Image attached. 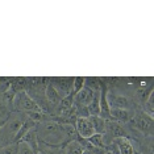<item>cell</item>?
Returning <instances> with one entry per match:
<instances>
[{
	"label": "cell",
	"instance_id": "obj_14",
	"mask_svg": "<svg viewBox=\"0 0 154 154\" xmlns=\"http://www.w3.org/2000/svg\"><path fill=\"white\" fill-rule=\"evenodd\" d=\"M17 154H36V152L28 142L21 141L17 145Z\"/></svg>",
	"mask_w": 154,
	"mask_h": 154
},
{
	"label": "cell",
	"instance_id": "obj_2",
	"mask_svg": "<svg viewBox=\"0 0 154 154\" xmlns=\"http://www.w3.org/2000/svg\"><path fill=\"white\" fill-rule=\"evenodd\" d=\"M17 107L26 112H40L38 104L25 92H20L17 95Z\"/></svg>",
	"mask_w": 154,
	"mask_h": 154
},
{
	"label": "cell",
	"instance_id": "obj_13",
	"mask_svg": "<svg viewBox=\"0 0 154 154\" xmlns=\"http://www.w3.org/2000/svg\"><path fill=\"white\" fill-rule=\"evenodd\" d=\"M83 152H85L83 145H80L76 140H74V141L69 142V145L66 146L65 154H83Z\"/></svg>",
	"mask_w": 154,
	"mask_h": 154
},
{
	"label": "cell",
	"instance_id": "obj_4",
	"mask_svg": "<svg viewBox=\"0 0 154 154\" xmlns=\"http://www.w3.org/2000/svg\"><path fill=\"white\" fill-rule=\"evenodd\" d=\"M76 131L83 138H90L95 134V129L90 117H79L76 120Z\"/></svg>",
	"mask_w": 154,
	"mask_h": 154
},
{
	"label": "cell",
	"instance_id": "obj_7",
	"mask_svg": "<svg viewBox=\"0 0 154 154\" xmlns=\"http://www.w3.org/2000/svg\"><path fill=\"white\" fill-rule=\"evenodd\" d=\"M106 132L109 136H112L115 138H120L125 136V129L122 128V125H120L117 121H108L106 122Z\"/></svg>",
	"mask_w": 154,
	"mask_h": 154
},
{
	"label": "cell",
	"instance_id": "obj_1",
	"mask_svg": "<svg viewBox=\"0 0 154 154\" xmlns=\"http://www.w3.org/2000/svg\"><path fill=\"white\" fill-rule=\"evenodd\" d=\"M38 136L37 138H40L41 141L46 145H53V143L61 142L65 137L69 136L70 128L63 127L61 124L53 121H45L38 124Z\"/></svg>",
	"mask_w": 154,
	"mask_h": 154
},
{
	"label": "cell",
	"instance_id": "obj_19",
	"mask_svg": "<svg viewBox=\"0 0 154 154\" xmlns=\"http://www.w3.org/2000/svg\"><path fill=\"white\" fill-rule=\"evenodd\" d=\"M108 149H109V154H120V150H119V146H117L115 142H112L111 145L108 146Z\"/></svg>",
	"mask_w": 154,
	"mask_h": 154
},
{
	"label": "cell",
	"instance_id": "obj_6",
	"mask_svg": "<svg viewBox=\"0 0 154 154\" xmlns=\"http://www.w3.org/2000/svg\"><path fill=\"white\" fill-rule=\"evenodd\" d=\"M94 99V91H91L88 87H83L82 90H79L78 92L75 94L74 97V103L78 104V106H90L91 101Z\"/></svg>",
	"mask_w": 154,
	"mask_h": 154
},
{
	"label": "cell",
	"instance_id": "obj_17",
	"mask_svg": "<svg viewBox=\"0 0 154 154\" xmlns=\"http://www.w3.org/2000/svg\"><path fill=\"white\" fill-rule=\"evenodd\" d=\"M0 154H17V146L16 145H8L0 150Z\"/></svg>",
	"mask_w": 154,
	"mask_h": 154
},
{
	"label": "cell",
	"instance_id": "obj_10",
	"mask_svg": "<svg viewBox=\"0 0 154 154\" xmlns=\"http://www.w3.org/2000/svg\"><path fill=\"white\" fill-rule=\"evenodd\" d=\"M136 127H137L141 132L146 133L148 131L152 129V119L145 116V115H142V116L137 117V120H136Z\"/></svg>",
	"mask_w": 154,
	"mask_h": 154
},
{
	"label": "cell",
	"instance_id": "obj_20",
	"mask_svg": "<svg viewBox=\"0 0 154 154\" xmlns=\"http://www.w3.org/2000/svg\"><path fill=\"white\" fill-rule=\"evenodd\" d=\"M148 104H149V115L152 116V113H153V95H150Z\"/></svg>",
	"mask_w": 154,
	"mask_h": 154
},
{
	"label": "cell",
	"instance_id": "obj_5",
	"mask_svg": "<svg viewBox=\"0 0 154 154\" xmlns=\"http://www.w3.org/2000/svg\"><path fill=\"white\" fill-rule=\"evenodd\" d=\"M108 107L109 108H122V109H128L131 107V100L124 95H117V94H109L106 96Z\"/></svg>",
	"mask_w": 154,
	"mask_h": 154
},
{
	"label": "cell",
	"instance_id": "obj_12",
	"mask_svg": "<svg viewBox=\"0 0 154 154\" xmlns=\"http://www.w3.org/2000/svg\"><path fill=\"white\" fill-rule=\"evenodd\" d=\"M90 120L94 125V129H95V133L97 134H101V133L106 132V121L103 120V117L100 116H90Z\"/></svg>",
	"mask_w": 154,
	"mask_h": 154
},
{
	"label": "cell",
	"instance_id": "obj_11",
	"mask_svg": "<svg viewBox=\"0 0 154 154\" xmlns=\"http://www.w3.org/2000/svg\"><path fill=\"white\" fill-rule=\"evenodd\" d=\"M46 97H48L49 103H51L53 106H57V104H59V101H61V96L57 92V90L53 87V85H49L46 87Z\"/></svg>",
	"mask_w": 154,
	"mask_h": 154
},
{
	"label": "cell",
	"instance_id": "obj_9",
	"mask_svg": "<svg viewBox=\"0 0 154 154\" xmlns=\"http://www.w3.org/2000/svg\"><path fill=\"white\" fill-rule=\"evenodd\" d=\"M113 142L119 146L120 154H133V148L131 146V143L125 137H120V138H115Z\"/></svg>",
	"mask_w": 154,
	"mask_h": 154
},
{
	"label": "cell",
	"instance_id": "obj_15",
	"mask_svg": "<svg viewBox=\"0 0 154 154\" xmlns=\"http://www.w3.org/2000/svg\"><path fill=\"white\" fill-rule=\"evenodd\" d=\"M37 154H61V152L58 149H55L53 145H46L45 143V146H41L37 150Z\"/></svg>",
	"mask_w": 154,
	"mask_h": 154
},
{
	"label": "cell",
	"instance_id": "obj_16",
	"mask_svg": "<svg viewBox=\"0 0 154 154\" xmlns=\"http://www.w3.org/2000/svg\"><path fill=\"white\" fill-rule=\"evenodd\" d=\"M88 141L92 143V146H95V148H103V146H104V143H103V136L97 134V133H95L92 137H90Z\"/></svg>",
	"mask_w": 154,
	"mask_h": 154
},
{
	"label": "cell",
	"instance_id": "obj_18",
	"mask_svg": "<svg viewBox=\"0 0 154 154\" xmlns=\"http://www.w3.org/2000/svg\"><path fill=\"white\" fill-rule=\"evenodd\" d=\"M74 82H75L74 90H75V92H78L79 90H82V88H83V82H85V79H83V78H75V79H74Z\"/></svg>",
	"mask_w": 154,
	"mask_h": 154
},
{
	"label": "cell",
	"instance_id": "obj_8",
	"mask_svg": "<svg viewBox=\"0 0 154 154\" xmlns=\"http://www.w3.org/2000/svg\"><path fill=\"white\" fill-rule=\"evenodd\" d=\"M109 115L117 122H127L131 119L128 109H122V108H109Z\"/></svg>",
	"mask_w": 154,
	"mask_h": 154
},
{
	"label": "cell",
	"instance_id": "obj_3",
	"mask_svg": "<svg viewBox=\"0 0 154 154\" xmlns=\"http://www.w3.org/2000/svg\"><path fill=\"white\" fill-rule=\"evenodd\" d=\"M23 127V120L19 117L12 119L11 121L4 127L3 129V134H4V142L11 141L12 138H15L17 133H20V129Z\"/></svg>",
	"mask_w": 154,
	"mask_h": 154
}]
</instances>
